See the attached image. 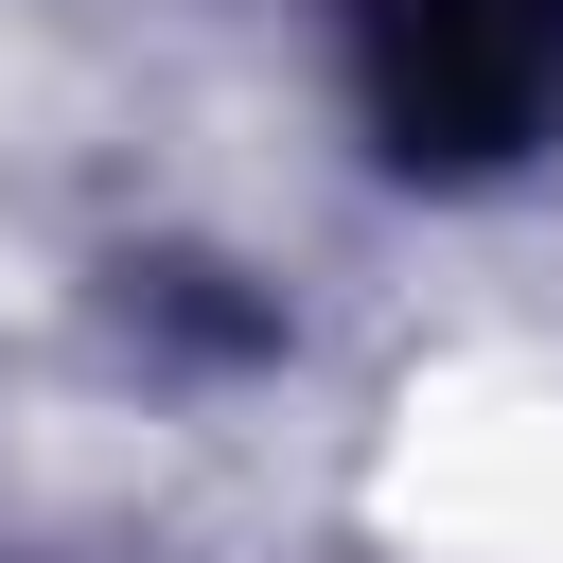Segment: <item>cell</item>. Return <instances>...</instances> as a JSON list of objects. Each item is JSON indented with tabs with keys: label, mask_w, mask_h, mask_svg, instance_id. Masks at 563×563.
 I'll list each match as a JSON object with an SVG mask.
<instances>
[{
	"label": "cell",
	"mask_w": 563,
	"mask_h": 563,
	"mask_svg": "<svg viewBox=\"0 0 563 563\" xmlns=\"http://www.w3.org/2000/svg\"><path fill=\"white\" fill-rule=\"evenodd\" d=\"M369 88L405 123V158H493L545 123L563 88V0H369Z\"/></svg>",
	"instance_id": "obj_1"
}]
</instances>
